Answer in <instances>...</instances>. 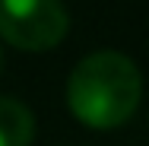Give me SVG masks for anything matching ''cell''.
<instances>
[{
  "instance_id": "1",
  "label": "cell",
  "mask_w": 149,
  "mask_h": 146,
  "mask_svg": "<svg viewBox=\"0 0 149 146\" xmlns=\"http://www.w3.org/2000/svg\"><path fill=\"white\" fill-rule=\"evenodd\" d=\"M143 98V73L120 51L102 48L79 60L67 80V105L79 124L114 130L130 121Z\"/></svg>"
},
{
  "instance_id": "2",
  "label": "cell",
  "mask_w": 149,
  "mask_h": 146,
  "mask_svg": "<svg viewBox=\"0 0 149 146\" xmlns=\"http://www.w3.org/2000/svg\"><path fill=\"white\" fill-rule=\"evenodd\" d=\"M67 29L60 0H0V38L19 51H48L67 38Z\"/></svg>"
},
{
  "instance_id": "3",
  "label": "cell",
  "mask_w": 149,
  "mask_h": 146,
  "mask_svg": "<svg viewBox=\"0 0 149 146\" xmlns=\"http://www.w3.org/2000/svg\"><path fill=\"white\" fill-rule=\"evenodd\" d=\"M35 117L26 102L13 95H0V146H32Z\"/></svg>"
},
{
  "instance_id": "4",
  "label": "cell",
  "mask_w": 149,
  "mask_h": 146,
  "mask_svg": "<svg viewBox=\"0 0 149 146\" xmlns=\"http://www.w3.org/2000/svg\"><path fill=\"white\" fill-rule=\"evenodd\" d=\"M0 70H3V48H0Z\"/></svg>"
}]
</instances>
